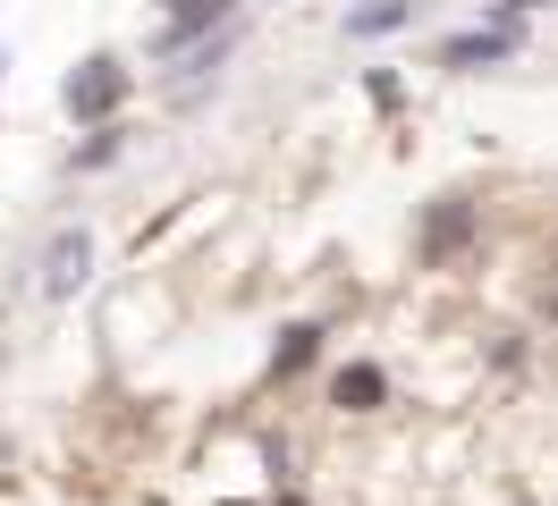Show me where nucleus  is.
I'll return each mask as SVG.
<instances>
[{"label":"nucleus","instance_id":"obj_4","mask_svg":"<svg viewBox=\"0 0 558 506\" xmlns=\"http://www.w3.org/2000/svg\"><path fill=\"white\" fill-rule=\"evenodd\" d=\"M524 51V34L517 26H465L440 42V67H457V76H474V67H499V60H517Z\"/></svg>","mask_w":558,"mask_h":506},{"label":"nucleus","instance_id":"obj_1","mask_svg":"<svg viewBox=\"0 0 558 506\" xmlns=\"http://www.w3.org/2000/svg\"><path fill=\"white\" fill-rule=\"evenodd\" d=\"M128 94H136V67L119 60V51H94V60H76L69 76H60V110L85 119V127H110V119L128 110Z\"/></svg>","mask_w":558,"mask_h":506},{"label":"nucleus","instance_id":"obj_8","mask_svg":"<svg viewBox=\"0 0 558 506\" xmlns=\"http://www.w3.org/2000/svg\"><path fill=\"white\" fill-rule=\"evenodd\" d=\"M398 26H415V0H364V9H348V42H381Z\"/></svg>","mask_w":558,"mask_h":506},{"label":"nucleus","instance_id":"obj_2","mask_svg":"<svg viewBox=\"0 0 558 506\" xmlns=\"http://www.w3.org/2000/svg\"><path fill=\"white\" fill-rule=\"evenodd\" d=\"M474 236H483V211H474V195H432L415 220V262L423 270H449L474 254Z\"/></svg>","mask_w":558,"mask_h":506},{"label":"nucleus","instance_id":"obj_10","mask_svg":"<svg viewBox=\"0 0 558 506\" xmlns=\"http://www.w3.org/2000/svg\"><path fill=\"white\" fill-rule=\"evenodd\" d=\"M533 9H550V0H490L483 26H517V17H533Z\"/></svg>","mask_w":558,"mask_h":506},{"label":"nucleus","instance_id":"obj_12","mask_svg":"<svg viewBox=\"0 0 558 506\" xmlns=\"http://www.w3.org/2000/svg\"><path fill=\"white\" fill-rule=\"evenodd\" d=\"M542 312H550V321H558V270H550V296H542Z\"/></svg>","mask_w":558,"mask_h":506},{"label":"nucleus","instance_id":"obj_5","mask_svg":"<svg viewBox=\"0 0 558 506\" xmlns=\"http://www.w3.org/2000/svg\"><path fill=\"white\" fill-rule=\"evenodd\" d=\"M85 270H94V236H85V229H60V236H51V254H43V296L69 304L76 287H85Z\"/></svg>","mask_w":558,"mask_h":506},{"label":"nucleus","instance_id":"obj_6","mask_svg":"<svg viewBox=\"0 0 558 506\" xmlns=\"http://www.w3.org/2000/svg\"><path fill=\"white\" fill-rule=\"evenodd\" d=\"M330 405H339V414H381V405H389V371L364 363V355L339 363V371H330Z\"/></svg>","mask_w":558,"mask_h":506},{"label":"nucleus","instance_id":"obj_7","mask_svg":"<svg viewBox=\"0 0 558 506\" xmlns=\"http://www.w3.org/2000/svg\"><path fill=\"white\" fill-rule=\"evenodd\" d=\"M314 363H322V330L314 321H288V330L271 337V380H305Z\"/></svg>","mask_w":558,"mask_h":506},{"label":"nucleus","instance_id":"obj_11","mask_svg":"<svg viewBox=\"0 0 558 506\" xmlns=\"http://www.w3.org/2000/svg\"><path fill=\"white\" fill-rule=\"evenodd\" d=\"M271 506H314V498H305V490H271Z\"/></svg>","mask_w":558,"mask_h":506},{"label":"nucleus","instance_id":"obj_9","mask_svg":"<svg viewBox=\"0 0 558 506\" xmlns=\"http://www.w3.org/2000/svg\"><path fill=\"white\" fill-rule=\"evenodd\" d=\"M119 152H128V127L110 119V127H94V135H85V144H76V169H110V161H119Z\"/></svg>","mask_w":558,"mask_h":506},{"label":"nucleus","instance_id":"obj_3","mask_svg":"<svg viewBox=\"0 0 558 506\" xmlns=\"http://www.w3.org/2000/svg\"><path fill=\"white\" fill-rule=\"evenodd\" d=\"M238 17V0H161V34H153V51L170 60V51H195L211 34Z\"/></svg>","mask_w":558,"mask_h":506}]
</instances>
